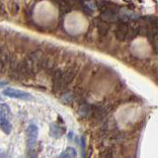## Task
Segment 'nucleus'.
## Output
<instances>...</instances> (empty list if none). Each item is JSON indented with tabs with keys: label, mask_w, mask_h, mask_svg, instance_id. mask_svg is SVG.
I'll use <instances>...</instances> for the list:
<instances>
[{
	"label": "nucleus",
	"mask_w": 158,
	"mask_h": 158,
	"mask_svg": "<svg viewBox=\"0 0 158 158\" xmlns=\"http://www.w3.org/2000/svg\"><path fill=\"white\" fill-rule=\"evenodd\" d=\"M46 53L42 49H36L30 52L28 56L23 59L24 66L26 69L27 77L34 76L43 68Z\"/></svg>",
	"instance_id": "nucleus-1"
},
{
	"label": "nucleus",
	"mask_w": 158,
	"mask_h": 158,
	"mask_svg": "<svg viewBox=\"0 0 158 158\" xmlns=\"http://www.w3.org/2000/svg\"><path fill=\"white\" fill-rule=\"evenodd\" d=\"M78 72V65L76 64H71L69 65L65 70H62L61 80H60V86H59V92L65 91L69 84L74 80V78L77 75Z\"/></svg>",
	"instance_id": "nucleus-2"
},
{
	"label": "nucleus",
	"mask_w": 158,
	"mask_h": 158,
	"mask_svg": "<svg viewBox=\"0 0 158 158\" xmlns=\"http://www.w3.org/2000/svg\"><path fill=\"white\" fill-rule=\"evenodd\" d=\"M27 135V140H28V148H29V154L32 156V158H36L37 151H36V145H37V139L39 135V128L35 125H30L26 131Z\"/></svg>",
	"instance_id": "nucleus-3"
},
{
	"label": "nucleus",
	"mask_w": 158,
	"mask_h": 158,
	"mask_svg": "<svg viewBox=\"0 0 158 158\" xmlns=\"http://www.w3.org/2000/svg\"><path fill=\"white\" fill-rule=\"evenodd\" d=\"M3 94L9 98L19 99V100H32L33 99V96L30 93L23 91V90H19V89H16V88H11V87L4 89Z\"/></svg>",
	"instance_id": "nucleus-4"
},
{
	"label": "nucleus",
	"mask_w": 158,
	"mask_h": 158,
	"mask_svg": "<svg viewBox=\"0 0 158 158\" xmlns=\"http://www.w3.org/2000/svg\"><path fill=\"white\" fill-rule=\"evenodd\" d=\"M57 61H58L57 53L53 52V53L48 54V56L46 54V56H44V64H43V68L46 69V71H48V72L53 71V69L56 68Z\"/></svg>",
	"instance_id": "nucleus-5"
},
{
	"label": "nucleus",
	"mask_w": 158,
	"mask_h": 158,
	"mask_svg": "<svg viewBox=\"0 0 158 158\" xmlns=\"http://www.w3.org/2000/svg\"><path fill=\"white\" fill-rule=\"evenodd\" d=\"M10 57H11V54L8 48L5 46L0 47V72H4L7 69L9 66Z\"/></svg>",
	"instance_id": "nucleus-6"
},
{
	"label": "nucleus",
	"mask_w": 158,
	"mask_h": 158,
	"mask_svg": "<svg viewBox=\"0 0 158 158\" xmlns=\"http://www.w3.org/2000/svg\"><path fill=\"white\" fill-rule=\"evenodd\" d=\"M128 31V25L125 22H120L116 30V38L120 41H123Z\"/></svg>",
	"instance_id": "nucleus-7"
},
{
	"label": "nucleus",
	"mask_w": 158,
	"mask_h": 158,
	"mask_svg": "<svg viewBox=\"0 0 158 158\" xmlns=\"http://www.w3.org/2000/svg\"><path fill=\"white\" fill-rule=\"evenodd\" d=\"M65 132V127H61L56 123H52L51 125V135L53 137H60L63 135V133Z\"/></svg>",
	"instance_id": "nucleus-8"
},
{
	"label": "nucleus",
	"mask_w": 158,
	"mask_h": 158,
	"mask_svg": "<svg viewBox=\"0 0 158 158\" xmlns=\"http://www.w3.org/2000/svg\"><path fill=\"white\" fill-rule=\"evenodd\" d=\"M0 130L4 133L9 135L12 131V125L6 118H0Z\"/></svg>",
	"instance_id": "nucleus-9"
},
{
	"label": "nucleus",
	"mask_w": 158,
	"mask_h": 158,
	"mask_svg": "<svg viewBox=\"0 0 158 158\" xmlns=\"http://www.w3.org/2000/svg\"><path fill=\"white\" fill-rule=\"evenodd\" d=\"M77 152L73 147H67L65 150L59 154L58 158H75Z\"/></svg>",
	"instance_id": "nucleus-10"
},
{
	"label": "nucleus",
	"mask_w": 158,
	"mask_h": 158,
	"mask_svg": "<svg viewBox=\"0 0 158 158\" xmlns=\"http://www.w3.org/2000/svg\"><path fill=\"white\" fill-rule=\"evenodd\" d=\"M97 28H98V31L100 33L102 36H105V35L108 33L109 31V28H110V25H109L107 22L103 21V20H99L98 23H97Z\"/></svg>",
	"instance_id": "nucleus-11"
},
{
	"label": "nucleus",
	"mask_w": 158,
	"mask_h": 158,
	"mask_svg": "<svg viewBox=\"0 0 158 158\" xmlns=\"http://www.w3.org/2000/svg\"><path fill=\"white\" fill-rule=\"evenodd\" d=\"M10 114H11V110H10V107L7 104H5V103L0 104V118H8Z\"/></svg>",
	"instance_id": "nucleus-12"
},
{
	"label": "nucleus",
	"mask_w": 158,
	"mask_h": 158,
	"mask_svg": "<svg viewBox=\"0 0 158 158\" xmlns=\"http://www.w3.org/2000/svg\"><path fill=\"white\" fill-rule=\"evenodd\" d=\"M91 108L90 106H88V105H83L80 107V109H79V114L82 116V117H87L89 114L91 113Z\"/></svg>",
	"instance_id": "nucleus-13"
},
{
	"label": "nucleus",
	"mask_w": 158,
	"mask_h": 158,
	"mask_svg": "<svg viewBox=\"0 0 158 158\" xmlns=\"http://www.w3.org/2000/svg\"><path fill=\"white\" fill-rule=\"evenodd\" d=\"M8 4L10 5L9 9H10V11H11V13H12L13 15L17 14V13H18V11L20 10L19 3H18V2H9Z\"/></svg>",
	"instance_id": "nucleus-14"
},
{
	"label": "nucleus",
	"mask_w": 158,
	"mask_h": 158,
	"mask_svg": "<svg viewBox=\"0 0 158 158\" xmlns=\"http://www.w3.org/2000/svg\"><path fill=\"white\" fill-rule=\"evenodd\" d=\"M113 156V150L111 148H106L100 153V157L101 158H112Z\"/></svg>",
	"instance_id": "nucleus-15"
},
{
	"label": "nucleus",
	"mask_w": 158,
	"mask_h": 158,
	"mask_svg": "<svg viewBox=\"0 0 158 158\" xmlns=\"http://www.w3.org/2000/svg\"><path fill=\"white\" fill-rule=\"evenodd\" d=\"M0 158H8L7 157V154L5 152H2V153H0Z\"/></svg>",
	"instance_id": "nucleus-16"
}]
</instances>
